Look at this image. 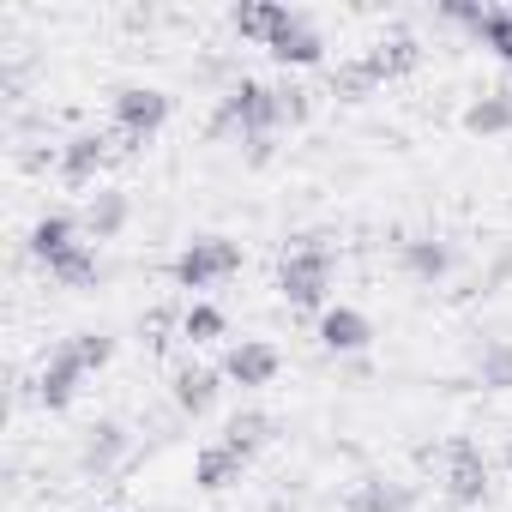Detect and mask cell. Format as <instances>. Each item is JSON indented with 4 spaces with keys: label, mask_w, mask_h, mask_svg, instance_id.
<instances>
[{
    "label": "cell",
    "mask_w": 512,
    "mask_h": 512,
    "mask_svg": "<svg viewBox=\"0 0 512 512\" xmlns=\"http://www.w3.org/2000/svg\"><path fill=\"white\" fill-rule=\"evenodd\" d=\"M278 127H284V115H278V85H260V79L229 85L223 103H217V115H211V133H217V139H223V133H241V145H247V139H266V133H278Z\"/></svg>",
    "instance_id": "obj_1"
},
{
    "label": "cell",
    "mask_w": 512,
    "mask_h": 512,
    "mask_svg": "<svg viewBox=\"0 0 512 512\" xmlns=\"http://www.w3.org/2000/svg\"><path fill=\"white\" fill-rule=\"evenodd\" d=\"M278 290H284V302H296V308H320V302H326V290H332V253H326L314 235H302L284 260H278Z\"/></svg>",
    "instance_id": "obj_2"
},
{
    "label": "cell",
    "mask_w": 512,
    "mask_h": 512,
    "mask_svg": "<svg viewBox=\"0 0 512 512\" xmlns=\"http://www.w3.org/2000/svg\"><path fill=\"white\" fill-rule=\"evenodd\" d=\"M235 272H241V247L229 235H199V241L181 247V260H175V284L181 290H211V284H223Z\"/></svg>",
    "instance_id": "obj_3"
},
{
    "label": "cell",
    "mask_w": 512,
    "mask_h": 512,
    "mask_svg": "<svg viewBox=\"0 0 512 512\" xmlns=\"http://www.w3.org/2000/svg\"><path fill=\"white\" fill-rule=\"evenodd\" d=\"M163 121H169V97H163V91H151V85L115 91V139H121V145H145Z\"/></svg>",
    "instance_id": "obj_4"
},
{
    "label": "cell",
    "mask_w": 512,
    "mask_h": 512,
    "mask_svg": "<svg viewBox=\"0 0 512 512\" xmlns=\"http://www.w3.org/2000/svg\"><path fill=\"white\" fill-rule=\"evenodd\" d=\"M446 494L458 506H476L488 494V458H482V446L470 434H452L446 440Z\"/></svg>",
    "instance_id": "obj_5"
},
{
    "label": "cell",
    "mask_w": 512,
    "mask_h": 512,
    "mask_svg": "<svg viewBox=\"0 0 512 512\" xmlns=\"http://www.w3.org/2000/svg\"><path fill=\"white\" fill-rule=\"evenodd\" d=\"M223 380H235V386H272V380H278V350L260 344V338L229 344V356H223Z\"/></svg>",
    "instance_id": "obj_6"
},
{
    "label": "cell",
    "mask_w": 512,
    "mask_h": 512,
    "mask_svg": "<svg viewBox=\"0 0 512 512\" xmlns=\"http://www.w3.org/2000/svg\"><path fill=\"white\" fill-rule=\"evenodd\" d=\"M368 344H374V326H368L362 308H326V314H320V350L356 356V350H368Z\"/></svg>",
    "instance_id": "obj_7"
},
{
    "label": "cell",
    "mask_w": 512,
    "mask_h": 512,
    "mask_svg": "<svg viewBox=\"0 0 512 512\" xmlns=\"http://www.w3.org/2000/svg\"><path fill=\"white\" fill-rule=\"evenodd\" d=\"M79 380H85V368H79V356L61 344V350L43 362V374H37V398H43L49 410H67V404H73V392H79Z\"/></svg>",
    "instance_id": "obj_8"
},
{
    "label": "cell",
    "mask_w": 512,
    "mask_h": 512,
    "mask_svg": "<svg viewBox=\"0 0 512 512\" xmlns=\"http://www.w3.org/2000/svg\"><path fill=\"white\" fill-rule=\"evenodd\" d=\"M272 49V61H284V67H314L320 55H326V43H320V31L302 19V13H290V25L266 43Z\"/></svg>",
    "instance_id": "obj_9"
},
{
    "label": "cell",
    "mask_w": 512,
    "mask_h": 512,
    "mask_svg": "<svg viewBox=\"0 0 512 512\" xmlns=\"http://www.w3.org/2000/svg\"><path fill=\"white\" fill-rule=\"evenodd\" d=\"M109 151H115V145H109L103 133H79V139L61 145V175H67L73 187H85V181H97V169L109 163Z\"/></svg>",
    "instance_id": "obj_10"
},
{
    "label": "cell",
    "mask_w": 512,
    "mask_h": 512,
    "mask_svg": "<svg viewBox=\"0 0 512 512\" xmlns=\"http://www.w3.org/2000/svg\"><path fill=\"white\" fill-rule=\"evenodd\" d=\"M121 458H127V428H121V422H91V428H85V452H79V464H85L91 476H109Z\"/></svg>",
    "instance_id": "obj_11"
},
{
    "label": "cell",
    "mask_w": 512,
    "mask_h": 512,
    "mask_svg": "<svg viewBox=\"0 0 512 512\" xmlns=\"http://www.w3.org/2000/svg\"><path fill=\"white\" fill-rule=\"evenodd\" d=\"M229 25H235L247 43H272V37L290 25V7H284V0H247V7L229 13Z\"/></svg>",
    "instance_id": "obj_12"
},
{
    "label": "cell",
    "mask_w": 512,
    "mask_h": 512,
    "mask_svg": "<svg viewBox=\"0 0 512 512\" xmlns=\"http://www.w3.org/2000/svg\"><path fill=\"white\" fill-rule=\"evenodd\" d=\"M404 272L422 278V284H440V278L452 272V247L434 241V235H410V241H404Z\"/></svg>",
    "instance_id": "obj_13"
},
{
    "label": "cell",
    "mask_w": 512,
    "mask_h": 512,
    "mask_svg": "<svg viewBox=\"0 0 512 512\" xmlns=\"http://www.w3.org/2000/svg\"><path fill=\"white\" fill-rule=\"evenodd\" d=\"M217 380H223V368H175V410L205 416L217 404Z\"/></svg>",
    "instance_id": "obj_14"
},
{
    "label": "cell",
    "mask_w": 512,
    "mask_h": 512,
    "mask_svg": "<svg viewBox=\"0 0 512 512\" xmlns=\"http://www.w3.org/2000/svg\"><path fill=\"white\" fill-rule=\"evenodd\" d=\"M79 247V223L67 217V211H49V217H37V229H31V253L49 266V260H61V253H73Z\"/></svg>",
    "instance_id": "obj_15"
},
{
    "label": "cell",
    "mask_w": 512,
    "mask_h": 512,
    "mask_svg": "<svg viewBox=\"0 0 512 512\" xmlns=\"http://www.w3.org/2000/svg\"><path fill=\"white\" fill-rule=\"evenodd\" d=\"M241 464H247V458H241L235 446H223V440H217V446H205V452L193 458V482L217 494V488H229V482H241Z\"/></svg>",
    "instance_id": "obj_16"
},
{
    "label": "cell",
    "mask_w": 512,
    "mask_h": 512,
    "mask_svg": "<svg viewBox=\"0 0 512 512\" xmlns=\"http://www.w3.org/2000/svg\"><path fill=\"white\" fill-rule=\"evenodd\" d=\"M464 133H476V139H500V133H512V91L476 97V103L464 109Z\"/></svg>",
    "instance_id": "obj_17"
},
{
    "label": "cell",
    "mask_w": 512,
    "mask_h": 512,
    "mask_svg": "<svg viewBox=\"0 0 512 512\" xmlns=\"http://www.w3.org/2000/svg\"><path fill=\"white\" fill-rule=\"evenodd\" d=\"M410 506H416V494L404 482H386V476H368L350 494V512H410Z\"/></svg>",
    "instance_id": "obj_18"
},
{
    "label": "cell",
    "mask_w": 512,
    "mask_h": 512,
    "mask_svg": "<svg viewBox=\"0 0 512 512\" xmlns=\"http://www.w3.org/2000/svg\"><path fill=\"white\" fill-rule=\"evenodd\" d=\"M85 229H91L97 241L121 235V229H127V193H115V187H97V193L85 199Z\"/></svg>",
    "instance_id": "obj_19"
},
{
    "label": "cell",
    "mask_w": 512,
    "mask_h": 512,
    "mask_svg": "<svg viewBox=\"0 0 512 512\" xmlns=\"http://www.w3.org/2000/svg\"><path fill=\"white\" fill-rule=\"evenodd\" d=\"M272 428H278V422H272L266 410H235V416L223 422V446H235V452L247 458V452H260V446L272 440Z\"/></svg>",
    "instance_id": "obj_20"
},
{
    "label": "cell",
    "mask_w": 512,
    "mask_h": 512,
    "mask_svg": "<svg viewBox=\"0 0 512 512\" xmlns=\"http://www.w3.org/2000/svg\"><path fill=\"white\" fill-rule=\"evenodd\" d=\"M43 272H49V278H55L61 290H91V284H97V253H91V247L79 241L73 253H61V260H49Z\"/></svg>",
    "instance_id": "obj_21"
},
{
    "label": "cell",
    "mask_w": 512,
    "mask_h": 512,
    "mask_svg": "<svg viewBox=\"0 0 512 512\" xmlns=\"http://www.w3.org/2000/svg\"><path fill=\"white\" fill-rule=\"evenodd\" d=\"M374 85H380V67H374L368 55H362V61H344V67L332 73V97H344V103H362Z\"/></svg>",
    "instance_id": "obj_22"
},
{
    "label": "cell",
    "mask_w": 512,
    "mask_h": 512,
    "mask_svg": "<svg viewBox=\"0 0 512 512\" xmlns=\"http://www.w3.org/2000/svg\"><path fill=\"white\" fill-rule=\"evenodd\" d=\"M476 380H482L488 392H512V344H506V338L482 344V356H476Z\"/></svg>",
    "instance_id": "obj_23"
},
{
    "label": "cell",
    "mask_w": 512,
    "mask_h": 512,
    "mask_svg": "<svg viewBox=\"0 0 512 512\" xmlns=\"http://www.w3.org/2000/svg\"><path fill=\"white\" fill-rule=\"evenodd\" d=\"M368 61L380 67V79H398V73H410V67L422 61V43H416V37H386Z\"/></svg>",
    "instance_id": "obj_24"
},
{
    "label": "cell",
    "mask_w": 512,
    "mask_h": 512,
    "mask_svg": "<svg viewBox=\"0 0 512 512\" xmlns=\"http://www.w3.org/2000/svg\"><path fill=\"white\" fill-rule=\"evenodd\" d=\"M476 43L494 49V55L512 67V13H506V7H482V19H476Z\"/></svg>",
    "instance_id": "obj_25"
},
{
    "label": "cell",
    "mask_w": 512,
    "mask_h": 512,
    "mask_svg": "<svg viewBox=\"0 0 512 512\" xmlns=\"http://www.w3.org/2000/svg\"><path fill=\"white\" fill-rule=\"evenodd\" d=\"M181 338H187V344H211V338H223V314H217L211 302H193V308L181 314Z\"/></svg>",
    "instance_id": "obj_26"
},
{
    "label": "cell",
    "mask_w": 512,
    "mask_h": 512,
    "mask_svg": "<svg viewBox=\"0 0 512 512\" xmlns=\"http://www.w3.org/2000/svg\"><path fill=\"white\" fill-rule=\"evenodd\" d=\"M67 350H73L79 368L91 374V368H103V362L115 356V338H109V332H79V338H67Z\"/></svg>",
    "instance_id": "obj_27"
},
{
    "label": "cell",
    "mask_w": 512,
    "mask_h": 512,
    "mask_svg": "<svg viewBox=\"0 0 512 512\" xmlns=\"http://www.w3.org/2000/svg\"><path fill=\"white\" fill-rule=\"evenodd\" d=\"M169 326H175V308H157L145 320V344H169Z\"/></svg>",
    "instance_id": "obj_28"
},
{
    "label": "cell",
    "mask_w": 512,
    "mask_h": 512,
    "mask_svg": "<svg viewBox=\"0 0 512 512\" xmlns=\"http://www.w3.org/2000/svg\"><path fill=\"white\" fill-rule=\"evenodd\" d=\"M247 163H253V169L272 163V133H266V139H247Z\"/></svg>",
    "instance_id": "obj_29"
},
{
    "label": "cell",
    "mask_w": 512,
    "mask_h": 512,
    "mask_svg": "<svg viewBox=\"0 0 512 512\" xmlns=\"http://www.w3.org/2000/svg\"><path fill=\"white\" fill-rule=\"evenodd\" d=\"M506 470H512V434H506Z\"/></svg>",
    "instance_id": "obj_30"
}]
</instances>
